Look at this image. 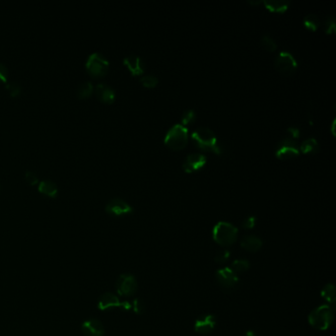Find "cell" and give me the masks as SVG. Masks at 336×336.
<instances>
[{
    "instance_id": "1f68e13d",
    "label": "cell",
    "mask_w": 336,
    "mask_h": 336,
    "mask_svg": "<svg viewBox=\"0 0 336 336\" xmlns=\"http://www.w3.org/2000/svg\"><path fill=\"white\" fill-rule=\"evenodd\" d=\"M25 179L31 184H35L39 181V177H38L37 173H35L34 171H31V170H28L25 172Z\"/></svg>"
},
{
    "instance_id": "d6a6232c",
    "label": "cell",
    "mask_w": 336,
    "mask_h": 336,
    "mask_svg": "<svg viewBox=\"0 0 336 336\" xmlns=\"http://www.w3.org/2000/svg\"><path fill=\"white\" fill-rule=\"evenodd\" d=\"M256 223H257L256 216H249L244 220L243 227L247 230H251L256 226Z\"/></svg>"
},
{
    "instance_id": "30bf717a",
    "label": "cell",
    "mask_w": 336,
    "mask_h": 336,
    "mask_svg": "<svg viewBox=\"0 0 336 336\" xmlns=\"http://www.w3.org/2000/svg\"><path fill=\"white\" fill-rule=\"evenodd\" d=\"M105 211L113 216H124L133 212V207L126 200L116 197L110 199L105 205Z\"/></svg>"
},
{
    "instance_id": "ffe728a7",
    "label": "cell",
    "mask_w": 336,
    "mask_h": 336,
    "mask_svg": "<svg viewBox=\"0 0 336 336\" xmlns=\"http://www.w3.org/2000/svg\"><path fill=\"white\" fill-rule=\"evenodd\" d=\"M320 296L322 297V299L327 303V305H329L331 308L335 309V301H336V290H335V286L331 283L326 284L321 292H320Z\"/></svg>"
},
{
    "instance_id": "f546056e",
    "label": "cell",
    "mask_w": 336,
    "mask_h": 336,
    "mask_svg": "<svg viewBox=\"0 0 336 336\" xmlns=\"http://www.w3.org/2000/svg\"><path fill=\"white\" fill-rule=\"evenodd\" d=\"M324 30L326 34H331L334 33L336 30V22L334 16H329L326 18L325 23H324Z\"/></svg>"
},
{
    "instance_id": "3957f363",
    "label": "cell",
    "mask_w": 336,
    "mask_h": 336,
    "mask_svg": "<svg viewBox=\"0 0 336 336\" xmlns=\"http://www.w3.org/2000/svg\"><path fill=\"white\" fill-rule=\"evenodd\" d=\"M334 310L329 305H322L314 309L309 314V323L315 329L326 330L334 320Z\"/></svg>"
},
{
    "instance_id": "7402d4cb",
    "label": "cell",
    "mask_w": 336,
    "mask_h": 336,
    "mask_svg": "<svg viewBox=\"0 0 336 336\" xmlns=\"http://www.w3.org/2000/svg\"><path fill=\"white\" fill-rule=\"evenodd\" d=\"M304 26L310 30V31H315L317 30V28L319 27L320 25V20L318 18L317 15L313 14V13H310V14H307L305 17H304Z\"/></svg>"
},
{
    "instance_id": "277c9868",
    "label": "cell",
    "mask_w": 336,
    "mask_h": 336,
    "mask_svg": "<svg viewBox=\"0 0 336 336\" xmlns=\"http://www.w3.org/2000/svg\"><path fill=\"white\" fill-rule=\"evenodd\" d=\"M188 140V129L181 125H175L166 133L164 142L173 150H181L186 146Z\"/></svg>"
},
{
    "instance_id": "44dd1931",
    "label": "cell",
    "mask_w": 336,
    "mask_h": 336,
    "mask_svg": "<svg viewBox=\"0 0 336 336\" xmlns=\"http://www.w3.org/2000/svg\"><path fill=\"white\" fill-rule=\"evenodd\" d=\"M299 149L301 152L305 154H314L318 151L319 145L315 138L309 137L301 143V145L299 146Z\"/></svg>"
},
{
    "instance_id": "5b68a950",
    "label": "cell",
    "mask_w": 336,
    "mask_h": 336,
    "mask_svg": "<svg viewBox=\"0 0 336 336\" xmlns=\"http://www.w3.org/2000/svg\"><path fill=\"white\" fill-rule=\"evenodd\" d=\"M85 66L91 76L101 77L108 72L109 61L103 54L99 52H93L88 56Z\"/></svg>"
},
{
    "instance_id": "484cf974",
    "label": "cell",
    "mask_w": 336,
    "mask_h": 336,
    "mask_svg": "<svg viewBox=\"0 0 336 336\" xmlns=\"http://www.w3.org/2000/svg\"><path fill=\"white\" fill-rule=\"evenodd\" d=\"M260 43H261L262 48H263L265 51L269 52H274V51L277 49V44H276V42H275L270 36H268V35L263 36V37L261 38Z\"/></svg>"
},
{
    "instance_id": "2e32d148",
    "label": "cell",
    "mask_w": 336,
    "mask_h": 336,
    "mask_svg": "<svg viewBox=\"0 0 336 336\" xmlns=\"http://www.w3.org/2000/svg\"><path fill=\"white\" fill-rule=\"evenodd\" d=\"M125 65L128 66L132 75H140L144 72V63L137 55H129L124 59Z\"/></svg>"
},
{
    "instance_id": "8fae6325",
    "label": "cell",
    "mask_w": 336,
    "mask_h": 336,
    "mask_svg": "<svg viewBox=\"0 0 336 336\" xmlns=\"http://www.w3.org/2000/svg\"><path fill=\"white\" fill-rule=\"evenodd\" d=\"M207 159L206 156L199 152H193L187 155L182 163V169L186 173H193L204 167Z\"/></svg>"
},
{
    "instance_id": "7a4b0ae2",
    "label": "cell",
    "mask_w": 336,
    "mask_h": 336,
    "mask_svg": "<svg viewBox=\"0 0 336 336\" xmlns=\"http://www.w3.org/2000/svg\"><path fill=\"white\" fill-rule=\"evenodd\" d=\"M191 137L200 149L212 151L216 154L222 153V149L218 144V139L211 129L207 127L198 128L192 132Z\"/></svg>"
},
{
    "instance_id": "4fadbf2b",
    "label": "cell",
    "mask_w": 336,
    "mask_h": 336,
    "mask_svg": "<svg viewBox=\"0 0 336 336\" xmlns=\"http://www.w3.org/2000/svg\"><path fill=\"white\" fill-rule=\"evenodd\" d=\"M81 331L85 336H103L104 327L100 320L90 318L81 324Z\"/></svg>"
},
{
    "instance_id": "83f0119b",
    "label": "cell",
    "mask_w": 336,
    "mask_h": 336,
    "mask_svg": "<svg viewBox=\"0 0 336 336\" xmlns=\"http://www.w3.org/2000/svg\"><path fill=\"white\" fill-rule=\"evenodd\" d=\"M131 306H132V310L136 313V314H143L145 312L146 310V306L145 303L141 300V299H134L131 302Z\"/></svg>"
},
{
    "instance_id": "5bb4252c",
    "label": "cell",
    "mask_w": 336,
    "mask_h": 336,
    "mask_svg": "<svg viewBox=\"0 0 336 336\" xmlns=\"http://www.w3.org/2000/svg\"><path fill=\"white\" fill-rule=\"evenodd\" d=\"M123 302L120 301V299L113 293H104L103 294L99 301H98V309L100 310H107L114 308H122Z\"/></svg>"
},
{
    "instance_id": "8d00e7d4",
    "label": "cell",
    "mask_w": 336,
    "mask_h": 336,
    "mask_svg": "<svg viewBox=\"0 0 336 336\" xmlns=\"http://www.w3.org/2000/svg\"><path fill=\"white\" fill-rule=\"evenodd\" d=\"M262 1H249V3L250 4H259V3H261Z\"/></svg>"
},
{
    "instance_id": "603a6c76",
    "label": "cell",
    "mask_w": 336,
    "mask_h": 336,
    "mask_svg": "<svg viewBox=\"0 0 336 336\" xmlns=\"http://www.w3.org/2000/svg\"><path fill=\"white\" fill-rule=\"evenodd\" d=\"M229 268L232 271H234L237 275H239L249 270L250 262L247 259H236L235 261L232 262Z\"/></svg>"
},
{
    "instance_id": "d590c367",
    "label": "cell",
    "mask_w": 336,
    "mask_h": 336,
    "mask_svg": "<svg viewBox=\"0 0 336 336\" xmlns=\"http://www.w3.org/2000/svg\"><path fill=\"white\" fill-rule=\"evenodd\" d=\"M245 336H256V333H255V331H253V330H249V331L246 332Z\"/></svg>"
},
{
    "instance_id": "e0dca14e",
    "label": "cell",
    "mask_w": 336,
    "mask_h": 336,
    "mask_svg": "<svg viewBox=\"0 0 336 336\" xmlns=\"http://www.w3.org/2000/svg\"><path fill=\"white\" fill-rule=\"evenodd\" d=\"M241 246L243 249L250 253H257L258 252L262 247V241L260 238L255 236V235H249L246 236L241 243Z\"/></svg>"
},
{
    "instance_id": "d6986e66",
    "label": "cell",
    "mask_w": 336,
    "mask_h": 336,
    "mask_svg": "<svg viewBox=\"0 0 336 336\" xmlns=\"http://www.w3.org/2000/svg\"><path fill=\"white\" fill-rule=\"evenodd\" d=\"M39 190L40 192L48 196L55 197L57 194L58 188H57V184L53 181L50 179H46V180L41 181V182L39 183Z\"/></svg>"
},
{
    "instance_id": "ac0fdd59",
    "label": "cell",
    "mask_w": 336,
    "mask_h": 336,
    "mask_svg": "<svg viewBox=\"0 0 336 336\" xmlns=\"http://www.w3.org/2000/svg\"><path fill=\"white\" fill-rule=\"evenodd\" d=\"M262 2L269 11L277 13L285 12L290 6V1H287V0H266Z\"/></svg>"
},
{
    "instance_id": "9a60e30c",
    "label": "cell",
    "mask_w": 336,
    "mask_h": 336,
    "mask_svg": "<svg viewBox=\"0 0 336 336\" xmlns=\"http://www.w3.org/2000/svg\"><path fill=\"white\" fill-rule=\"evenodd\" d=\"M97 98L103 103H111L116 99V92L109 85L105 83H99L95 88Z\"/></svg>"
},
{
    "instance_id": "cb8c5ba5",
    "label": "cell",
    "mask_w": 336,
    "mask_h": 336,
    "mask_svg": "<svg viewBox=\"0 0 336 336\" xmlns=\"http://www.w3.org/2000/svg\"><path fill=\"white\" fill-rule=\"evenodd\" d=\"M94 91V86L90 81L82 82L77 88V96L81 99L89 97Z\"/></svg>"
},
{
    "instance_id": "52a82bcc",
    "label": "cell",
    "mask_w": 336,
    "mask_h": 336,
    "mask_svg": "<svg viewBox=\"0 0 336 336\" xmlns=\"http://www.w3.org/2000/svg\"><path fill=\"white\" fill-rule=\"evenodd\" d=\"M300 154L299 145L297 142L288 137L283 138L281 141H279L276 150L275 155L279 159H289V158H295Z\"/></svg>"
},
{
    "instance_id": "ba28073f",
    "label": "cell",
    "mask_w": 336,
    "mask_h": 336,
    "mask_svg": "<svg viewBox=\"0 0 336 336\" xmlns=\"http://www.w3.org/2000/svg\"><path fill=\"white\" fill-rule=\"evenodd\" d=\"M136 278L129 273L122 274L117 281V292L120 296L130 297L137 291Z\"/></svg>"
},
{
    "instance_id": "4dcf8cb0",
    "label": "cell",
    "mask_w": 336,
    "mask_h": 336,
    "mask_svg": "<svg viewBox=\"0 0 336 336\" xmlns=\"http://www.w3.org/2000/svg\"><path fill=\"white\" fill-rule=\"evenodd\" d=\"M231 257V253L228 250L225 251H222L220 252L216 257H215V262L219 263V264H224L225 262L228 261V259Z\"/></svg>"
},
{
    "instance_id": "f1b7e54d",
    "label": "cell",
    "mask_w": 336,
    "mask_h": 336,
    "mask_svg": "<svg viewBox=\"0 0 336 336\" xmlns=\"http://www.w3.org/2000/svg\"><path fill=\"white\" fill-rule=\"evenodd\" d=\"M6 89L7 91L9 92V94L12 96V97H15V96H18L21 92V86L19 83L15 82V81H10L9 83L6 84Z\"/></svg>"
},
{
    "instance_id": "9c48e42d",
    "label": "cell",
    "mask_w": 336,
    "mask_h": 336,
    "mask_svg": "<svg viewBox=\"0 0 336 336\" xmlns=\"http://www.w3.org/2000/svg\"><path fill=\"white\" fill-rule=\"evenodd\" d=\"M216 279L219 285L225 290H231L239 283V275H237L229 267H224L217 270Z\"/></svg>"
},
{
    "instance_id": "6da1fadb",
    "label": "cell",
    "mask_w": 336,
    "mask_h": 336,
    "mask_svg": "<svg viewBox=\"0 0 336 336\" xmlns=\"http://www.w3.org/2000/svg\"><path fill=\"white\" fill-rule=\"evenodd\" d=\"M213 240L221 247H231L237 242L238 229L228 222H219L212 230Z\"/></svg>"
},
{
    "instance_id": "e575fe53",
    "label": "cell",
    "mask_w": 336,
    "mask_h": 336,
    "mask_svg": "<svg viewBox=\"0 0 336 336\" xmlns=\"http://www.w3.org/2000/svg\"><path fill=\"white\" fill-rule=\"evenodd\" d=\"M287 131L289 133V137L294 140L300 136V129L297 127H290L287 129Z\"/></svg>"
},
{
    "instance_id": "7c38bea8",
    "label": "cell",
    "mask_w": 336,
    "mask_h": 336,
    "mask_svg": "<svg viewBox=\"0 0 336 336\" xmlns=\"http://www.w3.org/2000/svg\"><path fill=\"white\" fill-rule=\"evenodd\" d=\"M216 323H217V320H216L215 315L213 314L201 315L194 322V331L202 335L209 334L214 330Z\"/></svg>"
},
{
    "instance_id": "8992f818",
    "label": "cell",
    "mask_w": 336,
    "mask_h": 336,
    "mask_svg": "<svg viewBox=\"0 0 336 336\" xmlns=\"http://www.w3.org/2000/svg\"><path fill=\"white\" fill-rule=\"evenodd\" d=\"M275 68L286 75L292 74L298 67V63L293 54L287 51H282L279 52L275 59Z\"/></svg>"
},
{
    "instance_id": "4316f807",
    "label": "cell",
    "mask_w": 336,
    "mask_h": 336,
    "mask_svg": "<svg viewBox=\"0 0 336 336\" xmlns=\"http://www.w3.org/2000/svg\"><path fill=\"white\" fill-rule=\"evenodd\" d=\"M140 83L146 88H154L158 85L159 79L155 75L148 74V75H145V76L140 78Z\"/></svg>"
},
{
    "instance_id": "d4e9b609",
    "label": "cell",
    "mask_w": 336,
    "mask_h": 336,
    "mask_svg": "<svg viewBox=\"0 0 336 336\" xmlns=\"http://www.w3.org/2000/svg\"><path fill=\"white\" fill-rule=\"evenodd\" d=\"M195 119H196V113H195V111L193 109H187V110L184 111V113L181 116V126L185 128L186 126H189V125L193 124L195 122Z\"/></svg>"
},
{
    "instance_id": "836d02e7",
    "label": "cell",
    "mask_w": 336,
    "mask_h": 336,
    "mask_svg": "<svg viewBox=\"0 0 336 336\" xmlns=\"http://www.w3.org/2000/svg\"><path fill=\"white\" fill-rule=\"evenodd\" d=\"M9 75L8 68L5 64L0 62V82H7Z\"/></svg>"
}]
</instances>
